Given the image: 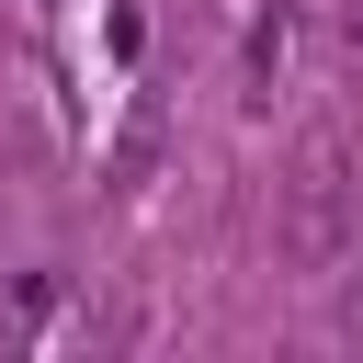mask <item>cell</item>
Returning <instances> with one entry per match:
<instances>
[{"instance_id": "6da1fadb", "label": "cell", "mask_w": 363, "mask_h": 363, "mask_svg": "<svg viewBox=\"0 0 363 363\" xmlns=\"http://www.w3.org/2000/svg\"><path fill=\"white\" fill-rule=\"evenodd\" d=\"M340 250H352V159H340V136H306V159L284 182V261L329 272Z\"/></svg>"}, {"instance_id": "7a4b0ae2", "label": "cell", "mask_w": 363, "mask_h": 363, "mask_svg": "<svg viewBox=\"0 0 363 363\" xmlns=\"http://www.w3.org/2000/svg\"><path fill=\"white\" fill-rule=\"evenodd\" d=\"M284 45H295V11H284V0H272V11H261V23H250V102H261V91H272V79H284Z\"/></svg>"}]
</instances>
